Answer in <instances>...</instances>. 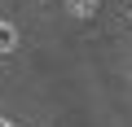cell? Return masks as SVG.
<instances>
[{
    "instance_id": "6da1fadb",
    "label": "cell",
    "mask_w": 132,
    "mask_h": 127,
    "mask_svg": "<svg viewBox=\"0 0 132 127\" xmlns=\"http://www.w3.org/2000/svg\"><path fill=\"white\" fill-rule=\"evenodd\" d=\"M13 44H18V31L9 22H0V53H13Z\"/></svg>"
},
{
    "instance_id": "7a4b0ae2",
    "label": "cell",
    "mask_w": 132,
    "mask_h": 127,
    "mask_svg": "<svg viewBox=\"0 0 132 127\" xmlns=\"http://www.w3.org/2000/svg\"><path fill=\"white\" fill-rule=\"evenodd\" d=\"M0 127H18V123H9V118H0Z\"/></svg>"
},
{
    "instance_id": "3957f363",
    "label": "cell",
    "mask_w": 132,
    "mask_h": 127,
    "mask_svg": "<svg viewBox=\"0 0 132 127\" xmlns=\"http://www.w3.org/2000/svg\"><path fill=\"white\" fill-rule=\"evenodd\" d=\"M71 5H75V0H71Z\"/></svg>"
}]
</instances>
